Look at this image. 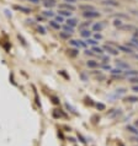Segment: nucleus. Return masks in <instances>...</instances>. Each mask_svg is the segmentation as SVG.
I'll use <instances>...</instances> for the list:
<instances>
[{"label": "nucleus", "instance_id": "nucleus-1", "mask_svg": "<svg viewBox=\"0 0 138 146\" xmlns=\"http://www.w3.org/2000/svg\"><path fill=\"white\" fill-rule=\"evenodd\" d=\"M83 16L85 19H96V17H100V13H97V11H85L83 13Z\"/></svg>", "mask_w": 138, "mask_h": 146}, {"label": "nucleus", "instance_id": "nucleus-2", "mask_svg": "<svg viewBox=\"0 0 138 146\" xmlns=\"http://www.w3.org/2000/svg\"><path fill=\"white\" fill-rule=\"evenodd\" d=\"M59 9L60 10H67V11H74L75 10V6L72 5V4H68V3H64V4H60L59 5Z\"/></svg>", "mask_w": 138, "mask_h": 146}, {"label": "nucleus", "instance_id": "nucleus-3", "mask_svg": "<svg viewBox=\"0 0 138 146\" xmlns=\"http://www.w3.org/2000/svg\"><path fill=\"white\" fill-rule=\"evenodd\" d=\"M104 49L106 50L107 53L112 54V55H117V54H119V49H117V48H113V47H111V46H105Z\"/></svg>", "mask_w": 138, "mask_h": 146}, {"label": "nucleus", "instance_id": "nucleus-4", "mask_svg": "<svg viewBox=\"0 0 138 146\" xmlns=\"http://www.w3.org/2000/svg\"><path fill=\"white\" fill-rule=\"evenodd\" d=\"M15 9L21 11V13H23V14H30L31 13V9H28V7H26V6H22V5H15Z\"/></svg>", "mask_w": 138, "mask_h": 146}, {"label": "nucleus", "instance_id": "nucleus-5", "mask_svg": "<svg viewBox=\"0 0 138 146\" xmlns=\"http://www.w3.org/2000/svg\"><path fill=\"white\" fill-rule=\"evenodd\" d=\"M106 26V23H105V21H102V22H99V23H95L94 26H92V28H94V31H101L102 28Z\"/></svg>", "mask_w": 138, "mask_h": 146}, {"label": "nucleus", "instance_id": "nucleus-6", "mask_svg": "<svg viewBox=\"0 0 138 146\" xmlns=\"http://www.w3.org/2000/svg\"><path fill=\"white\" fill-rule=\"evenodd\" d=\"M104 5H110V6H119V3L116 0H102Z\"/></svg>", "mask_w": 138, "mask_h": 146}, {"label": "nucleus", "instance_id": "nucleus-7", "mask_svg": "<svg viewBox=\"0 0 138 146\" xmlns=\"http://www.w3.org/2000/svg\"><path fill=\"white\" fill-rule=\"evenodd\" d=\"M42 1H43V5L46 6V7H50V9L56 5V1H54V0H42Z\"/></svg>", "mask_w": 138, "mask_h": 146}, {"label": "nucleus", "instance_id": "nucleus-8", "mask_svg": "<svg viewBox=\"0 0 138 146\" xmlns=\"http://www.w3.org/2000/svg\"><path fill=\"white\" fill-rule=\"evenodd\" d=\"M79 9H80V10H83L84 13H85V11H94V10H95V7H94V6H91V5H80V6H79Z\"/></svg>", "mask_w": 138, "mask_h": 146}, {"label": "nucleus", "instance_id": "nucleus-9", "mask_svg": "<svg viewBox=\"0 0 138 146\" xmlns=\"http://www.w3.org/2000/svg\"><path fill=\"white\" fill-rule=\"evenodd\" d=\"M127 130L131 134H133V135H138V129L133 127V125H127Z\"/></svg>", "mask_w": 138, "mask_h": 146}, {"label": "nucleus", "instance_id": "nucleus-10", "mask_svg": "<svg viewBox=\"0 0 138 146\" xmlns=\"http://www.w3.org/2000/svg\"><path fill=\"white\" fill-rule=\"evenodd\" d=\"M67 25L74 28L76 25H78V21H76L75 19H68V20H67Z\"/></svg>", "mask_w": 138, "mask_h": 146}, {"label": "nucleus", "instance_id": "nucleus-11", "mask_svg": "<svg viewBox=\"0 0 138 146\" xmlns=\"http://www.w3.org/2000/svg\"><path fill=\"white\" fill-rule=\"evenodd\" d=\"M126 102H131V103H135V102H138V97L137 96H128L125 98Z\"/></svg>", "mask_w": 138, "mask_h": 146}, {"label": "nucleus", "instance_id": "nucleus-12", "mask_svg": "<svg viewBox=\"0 0 138 146\" xmlns=\"http://www.w3.org/2000/svg\"><path fill=\"white\" fill-rule=\"evenodd\" d=\"M70 44H72V46H74V47H78V48L85 46L82 40H70Z\"/></svg>", "mask_w": 138, "mask_h": 146}, {"label": "nucleus", "instance_id": "nucleus-13", "mask_svg": "<svg viewBox=\"0 0 138 146\" xmlns=\"http://www.w3.org/2000/svg\"><path fill=\"white\" fill-rule=\"evenodd\" d=\"M42 15L44 16V17H54V13L52 10H44Z\"/></svg>", "mask_w": 138, "mask_h": 146}, {"label": "nucleus", "instance_id": "nucleus-14", "mask_svg": "<svg viewBox=\"0 0 138 146\" xmlns=\"http://www.w3.org/2000/svg\"><path fill=\"white\" fill-rule=\"evenodd\" d=\"M120 30H122V31H133L135 30V26H132V25H122L120 27Z\"/></svg>", "mask_w": 138, "mask_h": 146}, {"label": "nucleus", "instance_id": "nucleus-15", "mask_svg": "<svg viewBox=\"0 0 138 146\" xmlns=\"http://www.w3.org/2000/svg\"><path fill=\"white\" fill-rule=\"evenodd\" d=\"M86 65L89 68H97V66H99V63L95 62V60H89V62L86 63Z\"/></svg>", "mask_w": 138, "mask_h": 146}, {"label": "nucleus", "instance_id": "nucleus-16", "mask_svg": "<svg viewBox=\"0 0 138 146\" xmlns=\"http://www.w3.org/2000/svg\"><path fill=\"white\" fill-rule=\"evenodd\" d=\"M116 64H117V66H119V68H123V69H128V68H129V65H128L127 63H125V62H120V60H117Z\"/></svg>", "mask_w": 138, "mask_h": 146}, {"label": "nucleus", "instance_id": "nucleus-17", "mask_svg": "<svg viewBox=\"0 0 138 146\" xmlns=\"http://www.w3.org/2000/svg\"><path fill=\"white\" fill-rule=\"evenodd\" d=\"M58 13H59V16H62V17H63V16H68V17H69V16L72 15L70 11H67V10H60V9H59Z\"/></svg>", "mask_w": 138, "mask_h": 146}, {"label": "nucleus", "instance_id": "nucleus-18", "mask_svg": "<svg viewBox=\"0 0 138 146\" xmlns=\"http://www.w3.org/2000/svg\"><path fill=\"white\" fill-rule=\"evenodd\" d=\"M119 49L122 50V52H125V53H131V52H132L131 48H129V47H126V46H120Z\"/></svg>", "mask_w": 138, "mask_h": 146}, {"label": "nucleus", "instance_id": "nucleus-19", "mask_svg": "<svg viewBox=\"0 0 138 146\" xmlns=\"http://www.w3.org/2000/svg\"><path fill=\"white\" fill-rule=\"evenodd\" d=\"M73 30H74V28H73V27H70V26H68V25H64L63 26V31L64 32H67V33H73Z\"/></svg>", "mask_w": 138, "mask_h": 146}, {"label": "nucleus", "instance_id": "nucleus-20", "mask_svg": "<svg viewBox=\"0 0 138 146\" xmlns=\"http://www.w3.org/2000/svg\"><path fill=\"white\" fill-rule=\"evenodd\" d=\"M50 25H51L52 27H53V28H56V30H59V28H60V25H59L58 22H56L54 20H52V21H50Z\"/></svg>", "mask_w": 138, "mask_h": 146}, {"label": "nucleus", "instance_id": "nucleus-21", "mask_svg": "<svg viewBox=\"0 0 138 146\" xmlns=\"http://www.w3.org/2000/svg\"><path fill=\"white\" fill-rule=\"evenodd\" d=\"M90 31H89V30H83L82 31V36H83V37H86V38H89V37H90Z\"/></svg>", "mask_w": 138, "mask_h": 146}, {"label": "nucleus", "instance_id": "nucleus-22", "mask_svg": "<svg viewBox=\"0 0 138 146\" xmlns=\"http://www.w3.org/2000/svg\"><path fill=\"white\" fill-rule=\"evenodd\" d=\"M128 80H129V82H132V84H138V78L137 76H129Z\"/></svg>", "mask_w": 138, "mask_h": 146}, {"label": "nucleus", "instance_id": "nucleus-23", "mask_svg": "<svg viewBox=\"0 0 138 146\" xmlns=\"http://www.w3.org/2000/svg\"><path fill=\"white\" fill-rule=\"evenodd\" d=\"M38 33H41V35H46V28H44L43 26H38Z\"/></svg>", "mask_w": 138, "mask_h": 146}, {"label": "nucleus", "instance_id": "nucleus-24", "mask_svg": "<svg viewBox=\"0 0 138 146\" xmlns=\"http://www.w3.org/2000/svg\"><path fill=\"white\" fill-rule=\"evenodd\" d=\"M89 25H90V22H84V23H82V25H79V30H84L85 27H89Z\"/></svg>", "mask_w": 138, "mask_h": 146}, {"label": "nucleus", "instance_id": "nucleus-25", "mask_svg": "<svg viewBox=\"0 0 138 146\" xmlns=\"http://www.w3.org/2000/svg\"><path fill=\"white\" fill-rule=\"evenodd\" d=\"M69 52V55H72V56H75L76 54H78V49H70V50H68Z\"/></svg>", "mask_w": 138, "mask_h": 146}, {"label": "nucleus", "instance_id": "nucleus-26", "mask_svg": "<svg viewBox=\"0 0 138 146\" xmlns=\"http://www.w3.org/2000/svg\"><path fill=\"white\" fill-rule=\"evenodd\" d=\"M70 33H67V32H60V37H62V38H69V37H70Z\"/></svg>", "mask_w": 138, "mask_h": 146}, {"label": "nucleus", "instance_id": "nucleus-27", "mask_svg": "<svg viewBox=\"0 0 138 146\" xmlns=\"http://www.w3.org/2000/svg\"><path fill=\"white\" fill-rule=\"evenodd\" d=\"M111 72H112V74H121V72H122V70H121V69L119 68V69H113V70H111Z\"/></svg>", "mask_w": 138, "mask_h": 146}, {"label": "nucleus", "instance_id": "nucleus-28", "mask_svg": "<svg viewBox=\"0 0 138 146\" xmlns=\"http://www.w3.org/2000/svg\"><path fill=\"white\" fill-rule=\"evenodd\" d=\"M54 21L56 22H58V23H60V22H63V17H62V16H56V20H54Z\"/></svg>", "mask_w": 138, "mask_h": 146}, {"label": "nucleus", "instance_id": "nucleus-29", "mask_svg": "<svg viewBox=\"0 0 138 146\" xmlns=\"http://www.w3.org/2000/svg\"><path fill=\"white\" fill-rule=\"evenodd\" d=\"M96 107H97V109H100V111H104V109H105V104H102V103H97V104H96Z\"/></svg>", "mask_w": 138, "mask_h": 146}, {"label": "nucleus", "instance_id": "nucleus-30", "mask_svg": "<svg viewBox=\"0 0 138 146\" xmlns=\"http://www.w3.org/2000/svg\"><path fill=\"white\" fill-rule=\"evenodd\" d=\"M113 25L117 26V27H121V26H122V22H121L120 20H115V22H113Z\"/></svg>", "mask_w": 138, "mask_h": 146}, {"label": "nucleus", "instance_id": "nucleus-31", "mask_svg": "<svg viewBox=\"0 0 138 146\" xmlns=\"http://www.w3.org/2000/svg\"><path fill=\"white\" fill-rule=\"evenodd\" d=\"M92 50L96 52V53H102V50H101V48H99V47H94V48H92Z\"/></svg>", "mask_w": 138, "mask_h": 146}, {"label": "nucleus", "instance_id": "nucleus-32", "mask_svg": "<svg viewBox=\"0 0 138 146\" xmlns=\"http://www.w3.org/2000/svg\"><path fill=\"white\" fill-rule=\"evenodd\" d=\"M132 44L133 46H138V38H133L132 39Z\"/></svg>", "mask_w": 138, "mask_h": 146}, {"label": "nucleus", "instance_id": "nucleus-33", "mask_svg": "<svg viewBox=\"0 0 138 146\" xmlns=\"http://www.w3.org/2000/svg\"><path fill=\"white\" fill-rule=\"evenodd\" d=\"M88 43H90V44H96V40H95V39H88Z\"/></svg>", "mask_w": 138, "mask_h": 146}, {"label": "nucleus", "instance_id": "nucleus-34", "mask_svg": "<svg viewBox=\"0 0 138 146\" xmlns=\"http://www.w3.org/2000/svg\"><path fill=\"white\" fill-rule=\"evenodd\" d=\"M28 1L32 4H40V0H28Z\"/></svg>", "mask_w": 138, "mask_h": 146}, {"label": "nucleus", "instance_id": "nucleus-35", "mask_svg": "<svg viewBox=\"0 0 138 146\" xmlns=\"http://www.w3.org/2000/svg\"><path fill=\"white\" fill-rule=\"evenodd\" d=\"M125 92H126L125 88H120V90H117V93H125Z\"/></svg>", "mask_w": 138, "mask_h": 146}, {"label": "nucleus", "instance_id": "nucleus-36", "mask_svg": "<svg viewBox=\"0 0 138 146\" xmlns=\"http://www.w3.org/2000/svg\"><path fill=\"white\" fill-rule=\"evenodd\" d=\"M66 3H69V4H73V3H75V0H64Z\"/></svg>", "mask_w": 138, "mask_h": 146}, {"label": "nucleus", "instance_id": "nucleus-37", "mask_svg": "<svg viewBox=\"0 0 138 146\" xmlns=\"http://www.w3.org/2000/svg\"><path fill=\"white\" fill-rule=\"evenodd\" d=\"M132 90L135 91V92H138V86H133V87H132Z\"/></svg>", "mask_w": 138, "mask_h": 146}, {"label": "nucleus", "instance_id": "nucleus-38", "mask_svg": "<svg viewBox=\"0 0 138 146\" xmlns=\"http://www.w3.org/2000/svg\"><path fill=\"white\" fill-rule=\"evenodd\" d=\"M95 38H96V39H100V38H101V35H99V33L95 35Z\"/></svg>", "mask_w": 138, "mask_h": 146}, {"label": "nucleus", "instance_id": "nucleus-39", "mask_svg": "<svg viewBox=\"0 0 138 146\" xmlns=\"http://www.w3.org/2000/svg\"><path fill=\"white\" fill-rule=\"evenodd\" d=\"M136 37H137V38H138V30H137V31H136Z\"/></svg>", "mask_w": 138, "mask_h": 146}, {"label": "nucleus", "instance_id": "nucleus-40", "mask_svg": "<svg viewBox=\"0 0 138 146\" xmlns=\"http://www.w3.org/2000/svg\"><path fill=\"white\" fill-rule=\"evenodd\" d=\"M136 127H137V128H138V119H137V120H136Z\"/></svg>", "mask_w": 138, "mask_h": 146}, {"label": "nucleus", "instance_id": "nucleus-41", "mask_svg": "<svg viewBox=\"0 0 138 146\" xmlns=\"http://www.w3.org/2000/svg\"><path fill=\"white\" fill-rule=\"evenodd\" d=\"M133 56H135V58H136V59H138V54H136V55H133Z\"/></svg>", "mask_w": 138, "mask_h": 146}, {"label": "nucleus", "instance_id": "nucleus-42", "mask_svg": "<svg viewBox=\"0 0 138 146\" xmlns=\"http://www.w3.org/2000/svg\"><path fill=\"white\" fill-rule=\"evenodd\" d=\"M137 143H138V137H137Z\"/></svg>", "mask_w": 138, "mask_h": 146}]
</instances>
